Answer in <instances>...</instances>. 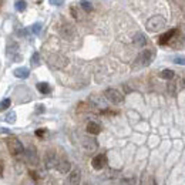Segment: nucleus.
<instances>
[{
  "label": "nucleus",
  "mask_w": 185,
  "mask_h": 185,
  "mask_svg": "<svg viewBox=\"0 0 185 185\" xmlns=\"http://www.w3.org/2000/svg\"><path fill=\"white\" fill-rule=\"evenodd\" d=\"M7 148H9V151H10V154L13 155L14 158L23 157V154H24L23 144H21V141L16 137H10L7 140Z\"/></svg>",
  "instance_id": "1"
},
{
  "label": "nucleus",
  "mask_w": 185,
  "mask_h": 185,
  "mask_svg": "<svg viewBox=\"0 0 185 185\" xmlns=\"http://www.w3.org/2000/svg\"><path fill=\"white\" fill-rule=\"evenodd\" d=\"M154 51L147 49V50H142L141 53L138 54V57L135 58L134 61V67L138 68V67H145L148 64H151V61L154 60Z\"/></svg>",
  "instance_id": "2"
},
{
  "label": "nucleus",
  "mask_w": 185,
  "mask_h": 185,
  "mask_svg": "<svg viewBox=\"0 0 185 185\" xmlns=\"http://www.w3.org/2000/svg\"><path fill=\"white\" fill-rule=\"evenodd\" d=\"M165 24H167V21H165V19L162 16H152L151 19H148V20H147L145 27H147L148 31H151V33H157V31H160V30L164 29Z\"/></svg>",
  "instance_id": "3"
},
{
  "label": "nucleus",
  "mask_w": 185,
  "mask_h": 185,
  "mask_svg": "<svg viewBox=\"0 0 185 185\" xmlns=\"http://www.w3.org/2000/svg\"><path fill=\"white\" fill-rule=\"evenodd\" d=\"M47 61L53 68H58V70L66 68L68 66V58L66 56H63V54H51L47 58Z\"/></svg>",
  "instance_id": "4"
},
{
  "label": "nucleus",
  "mask_w": 185,
  "mask_h": 185,
  "mask_svg": "<svg viewBox=\"0 0 185 185\" xmlns=\"http://www.w3.org/2000/svg\"><path fill=\"white\" fill-rule=\"evenodd\" d=\"M104 97L107 101H110L111 104H115V105L121 104L123 101H124V95L118 90H115V88H107L104 91Z\"/></svg>",
  "instance_id": "5"
},
{
  "label": "nucleus",
  "mask_w": 185,
  "mask_h": 185,
  "mask_svg": "<svg viewBox=\"0 0 185 185\" xmlns=\"http://www.w3.org/2000/svg\"><path fill=\"white\" fill-rule=\"evenodd\" d=\"M6 56L10 58L12 61H20L21 56L19 54V46L14 41H9L6 46Z\"/></svg>",
  "instance_id": "6"
},
{
  "label": "nucleus",
  "mask_w": 185,
  "mask_h": 185,
  "mask_svg": "<svg viewBox=\"0 0 185 185\" xmlns=\"http://www.w3.org/2000/svg\"><path fill=\"white\" fill-rule=\"evenodd\" d=\"M24 160L30 165H39V155H37V150L33 147V145H29L27 150H24Z\"/></svg>",
  "instance_id": "7"
},
{
  "label": "nucleus",
  "mask_w": 185,
  "mask_h": 185,
  "mask_svg": "<svg viewBox=\"0 0 185 185\" xmlns=\"http://www.w3.org/2000/svg\"><path fill=\"white\" fill-rule=\"evenodd\" d=\"M60 36L66 40H73L76 37V29L70 23H63L60 26Z\"/></svg>",
  "instance_id": "8"
},
{
  "label": "nucleus",
  "mask_w": 185,
  "mask_h": 185,
  "mask_svg": "<svg viewBox=\"0 0 185 185\" xmlns=\"http://www.w3.org/2000/svg\"><path fill=\"white\" fill-rule=\"evenodd\" d=\"M57 154L54 151H51V150H49L47 152H46V155H44V165H46V168L47 169H51V168H56V165H57Z\"/></svg>",
  "instance_id": "9"
},
{
  "label": "nucleus",
  "mask_w": 185,
  "mask_h": 185,
  "mask_svg": "<svg viewBox=\"0 0 185 185\" xmlns=\"http://www.w3.org/2000/svg\"><path fill=\"white\" fill-rule=\"evenodd\" d=\"M91 165L94 169H103L107 167V157L105 154H98L91 160Z\"/></svg>",
  "instance_id": "10"
},
{
  "label": "nucleus",
  "mask_w": 185,
  "mask_h": 185,
  "mask_svg": "<svg viewBox=\"0 0 185 185\" xmlns=\"http://www.w3.org/2000/svg\"><path fill=\"white\" fill-rule=\"evenodd\" d=\"M83 148H84L86 151H88V152H93V151H95L97 150V147H98V142H97V140H94V138H91V137H86V138H83Z\"/></svg>",
  "instance_id": "11"
},
{
  "label": "nucleus",
  "mask_w": 185,
  "mask_h": 185,
  "mask_svg": "<svg viewBox=\"0 0 185 185\" xmlns=\"http://www.w3.org/2000/svg\"><path fill=\"white\" fill-rule=\"evenodd\" d=\"M175 34H178V29H172V30H169V31H167V33L161 34V36H160V39H158V43L161 44V46H164V44H168L169 41H171L172 39L175 37Z\"/></svg>",
  "instance_id": "12"
},
{
  "label": "nucleus",
  "mask_w": 185,
  "mask_h": 185,
  "mask_svg": "<svg viewBox=\"0 0 185 185\" xmlns=\"http://www.w3.org/2000/svg\"><path fill=\"white\" fill-rule=\"evenodd\" d=\"M56 169H57L60 174H67V172L71 171V164L70 161H67L66 158H61L57 161V165H56Z\"/></svg>",
  "instance_id": "13"
},
{
  "label": "nucleus",
  "mask_w": 185,
  "mask_h": 185,
  "mask_svg": "<svg viewBox=\"0 0 185 185\" xmlns=\"http://www.w3.org/2000/svg\"><path fill=\"white\" fill-rule=\"evenodd\" d=\"M68 182L70 185H80L81 182V171L78 168L70 171V175H68Z\"/></svg>",
  "instance_id": "14"
},
{
  "label": "nucleus",
  "mask_w": 185,
  "mask_h": 185,
  "mask_svg": "<svg viewBox=\"0 0 185 185\" xmlns=\"http://www.w3.org/2000/svg\"><path fill=\"white\" fill-rule=\"evenodd\" d=\"M100 131H101V127H100V124H98V123L90 121L87 124V132H88V134L97 135V134H100Z\"/></svg>",
  "instance_id": "15"
},
{
  "label": "nucleus",
  "mask_w": 185,
  "mask_h": 185,
  "mask_svg": "<svg viewBox=\"0 0 185 185\" xmlns=\"http://www.w3.org/2000/svg\"><path fill=\"white\" fill-rule=\"evenodd\" d=\"M134 44L137 46V47H144V46H147V37L144 36L142 33H137L134 36Z\"/></svg>",
  "instance_id": "16"
},
{
  "label": "nucleus",
  "mask_w": 185,
  "mask_h": 185,
  "mask_svg": "<svg viewBox=\"0 0 185 185\" xmlns=\"http://www.w3.org/2000/svg\"><path fill=\"white\" fill-rule=\"evenodd\" d=\"M29 74H30V71H29V68L26 67H19L14 70V76H16L17 78H27L29 77Z\"/></svg>",
  "instance_id": "17"
},
{
  "label": "nucleus",
  "mask_w": 185,
  "mask_h": 185,
  "mask_svg": "<svg viewBox=\"0 0 185 185\" xmlns=\"http://www.w3.org/2000/svg\"><path fill=\"white\" fill-rule=\"evenodd\" d=\"M160 77L164 78V80H172L175 77V73L172 70H169V68H165V70H162L160 73Z\"/></svg>",
  "instance_id": "18"
},
{
  "label": "nucleus",
  "mask_w": 185,
  "mask_h": 185,
  "mask_svg": "<svg viewBox=\"0 0 185 185\" xmlns=\"http://www.w3.org/2000/svg\"><path fill=\"white\" fill-rule=\"evenodd\" d=\"M37 90L40 91L41 94H49L51 91V88L47 83H39V84H37Z\"/></svg>",
  "instance_id": "19"
},
{
  "label": "nucleus",
  "mask_w": 185,
  "mask_h": 185,
  "mask_svg": "<svg viewBox=\"0 0 185 185\" xmlns=\"http://www.w3.org/2000/svg\"><path fill=\"white\" fill-rule=\"evenodd\" d=\"M80 6H81V9H83L84 12H87V13H90V12L93 10V4H91L88 0H81Z\"/></svg>",
  "instance_id": "20"
},
{
  "label": "nucleus",
  "mask_w": 185,
  "mask_h": 185,
  "mask_svg": "<svg viewBox=\"0 0 185 185\" xmlns=\"http://www.w3.org/2000/svg\"><path fill=\"white\" fill-rule=\"evenodd\" d=\"M175 39H177V40L172 39V40L169 41V44H171L174 49H179L182 44H184V37H175Z\"/></svg>",
  "instance_id": "21"
},
{
  "label": "nucleus",
  "mask_w": 185,
  "mask_h": 185,
  "mask_svg": "<svg viewBox=\"0 0 185 185\" xmlns=\"http://www.w3.org/2000/svg\"><path fill=\"white\" fill-rule=\"evenodd\" d=\"M167 91H168L171 95H175V94H177V83H174V81L168 83V86H167Z\"/></svg>",
  "instance_id": "22"
},
{
  "label": "nucleus",
  "mask_w": 185,
  "mask_h": 185,
  "mask_svg": "<svg viewBox=\"0 0 185 185\" xmlns=\"http://www.w3.org/2000/svg\"><path fill=\"white\" fill-rule=\"evenodd\" d=\"M70 12H71V16H73L76 20H81V19H83V17H81V13L78 12V9L76 6H71Z\"/></svg>",
  "instance_id": "23"
},
{
  "label": "nucleus",
  "mask_w": 185,
  "mask_h": 185,
  "mask_svg": "<svg viewBox=\"0 0 185 185\" xmlns=\"http://www.w3.org/2000/svg\"><path fill=\"white\" fill-rule=\"evenodd\" d=\"M120 185H135V178L132 177H127V178H123Z\"/></svg>",
  "instance_id": "24"
},
{
  "label": "nucleus",
  "mask_w": 185,
  "mask_h": 185,
  "mask_svg": "<svg viewBox=\"0 0 185 185\" xmlns=\"http://www.w3.org/2000/svg\"><path fill=\"white\" fill-rule=\"evenodd\" d=\"M150 182H152V179L148 177L147 172H144V174L141 175V182H140V185H148Z\"/></svg>",
  "instance_id": "25"
},
{
  "label": "nucleus",
  "mask_w": 185,
  "mask_h": 185,
  "mask_svg": "<svg viewBox=\"0 0 185 185\" xmlns=\"http://www.w3.org/2000/svg\"><path fill=\"white\" fill-rule=\"evenodd\" d=\"M10 107V98H4L2 103H0V111H4Z\"/></svg>",
  "instance_id": "26"
},
{
  "label": "nucleus",
  "mask_w": 185,
  "mask_h": 185,
  "mask_svg": "<svg viewBox=\"0 0 185 185\" xmlns=\"http://www.w3.org/2000/svg\"><path fill=\"white\" fill-rule=\"evenodd\" d=\"M16 9H17V12H24L26 10V2L24 0H19L16 3Z\"/></svg>",
  "instance_id": "27"
},
{
  "label": "nucleus",
  "mask_w": 185,
  "mask_h": 185,
  "mask_svg": "<svg viewBox=\"0 0 185 185\" xmlns=\"http://www.w3.org/2000/svg\"><path fill=\"white\" fill-rule=\"evenodd\" d=\"M31 31H33L34 34H40V31H41V24H40V23H34L33 26H31Z\"/></svg>",
  "instance_id": "28"
},
{
  "label": "nucleus",
  "mask_w": 185,
  "mask_h": 185,
  "mask_svg": "<svg viewBox=\"0 0 185 185\" xmlns=\"http://www.w3.org/2000/svg\"><path fill=\"white\" fill-rule=\"evenodd\" d=\"M39 63H40V54L34 53L33 56H31V64H33V66H37Z\"/></svg>",
  "instance_id": "29"
},
{
  "label": "nucleus",
  "mask_w": 185,
  "mask_h": 185,
  "mask_svg": "<svg viewBox=\"0 0 185 185\" xmlns=\"http://www.w3.org/2000/svg\"><path fill=\"white\" fill-rule=\"evenodd\" d=\"M14 118H16V114H14L13 111H10V113H9V114L6 115V118H4V120H6L7 123H10V124H13V123H14Z\"/></svg>",
  "instance_id": "30"
},
{
  "label": "nucleus",
  "mask_w": 185,
  "mask_h": 185,
  "mask_svg": "<svg viewBox=\"0 0 185 185\" xmlns=\"http://www.w3.org/2000/svg\"><path fill=\"white\" fill-rule=\"evenodd\" d=\"M175 64H179V66H185V57H175L174 58Z\"/></svg>",
  "instance_id": "31"
},
{
  "label": "nucleus",
  "mask_w": 185,
  "mask_h": 185,
  "mask_svg": "<svg viewBox=\"0 0 185 185\" xmlns=\"http://www.w3.org/2000/svg\"><path fill=\"white\" fill-rule=\"evenodd\" d=\"M49 2H50V4H53V6H61L64 0H49Z\"/></svg>",
  "instance_id": "32"
},
{
  "label": "nucleus",
  "mask_w": 185,
  "mask_h": 185,
  "mask_svg": "<svg viewBox=\"0 0 185 185\" xmlns=\"http://www.w3.org/2000/svg\"><path fill=\"white\" fill-rule=\"evenodd\" d=\"M44 132H46V130H43V128H41V130H37V131H36V135H37V137H43Z\"/></svg>",
  "instance_id": "33"
},
{
  "label": "nucleus",
  "mask_w": 185,
  "mask_h": 185,
  "mask_svg": "<svg viewBox=\"0 0 185 185\" xmlns=\"http://www.w3.org/2000/svg\"><path fill=\"white\" fill-rule=\"evenodd\" d=\"M179 86H181L182 88H185V74L181 77V80H179Z\"/></svg>",
  "instance_id": "34"
},
{
  "label": "nucleus",
  "mask_w": 185,
  "mask_h": 185,
  "mask_svg": "<svg viewBox=\"0 0 185 185\" xmlns=\"http://www.w3.org/2000/svg\"><path fill=\"white\" fill-rule=\"evenodd\" d=\"M29 174L33 177V179H39V175H37V172H34V171H30Z\"/></svg>",
  "instance_id": "35"
},
{
  "label": "nucleus",
  "mask_w": 185,
  "mask_h": 185,
  "mask_svg": "<svg viewBox=\"0 0 185 185\" xmlns=\"http://www.w3.org/2000/svg\"><path fill=\"white\" fill-rule=\"evenodd\" d=\"M44 111V105H39V108H37V113H43Z\"/></svg>",
  "instance_id": "36"
},
{
  "label": "nucleus",
  "mask_w": 185,
  "mask_h": 185,
  "mask_svg": "<svg viewBox=\"0 0 185 185\" xmlns=\"http://www.w3.org/2000/svg\"><path fill=\"white\" fill-rule=\"evenodd\" d=\"M124 90H125V93H130V91H131V88L128 87V86H124Z\"/></svg>",
  "instance_id": "37"
},
{
  "label": "nucleus",
  "mask_w": 185,
  "mask_h": 185,
  "mask_svg": "<svg viewBox=\"0 0 185 185\" xmlns=\"http://www.w3.org/2000/svg\"><path fill=\"white\" fill-rule=\"evenodd\" d=\"M3 174V164H0V175Z\"/></svg>",
  "instance_id": "38"
},
{
  "label": "nucleus",
  "mask_w": 185,
  "mask_h": 185,
  "mask_svg": "<svg viewBox=\"0 0 185 185\" xmlns=\"http://www.w3.org/2000/svg\"><path fill=\"white\" fill-rule=\"evenodd\" d=\"M152 185H157V182H155V181H152Z\"/></svg>",
  "instance_id": "39"
}]
</instances>
